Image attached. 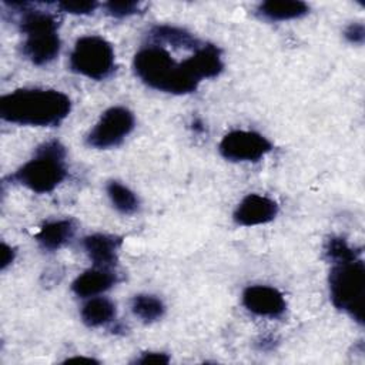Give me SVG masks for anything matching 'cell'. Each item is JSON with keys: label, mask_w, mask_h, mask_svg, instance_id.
<instances>
[{"label": "cell", "mask_w": 365, "mask_h": 365, "mask_svg": "<svg viewBox=\"0 0 365 365\" xmlns=\"http://www.w3.org/2000/svg\"><path fill=\"white\" fill-rule=\"evenodd\" d=\"M66 362H87V364H93V362H96V364H97V361H96V359H93V358H84V356L68 358Z\"/></svg>", "instance_id": "cell-26"}, {"label": "cell", "mask_w": 365, "mask_h": 365, "mask_svg": "<svg viewBox=\"0 0 365 365\" xmlns=\"http://www.w3.org/2000/svg\"><path fill=\"white\" fill-rule=\"evenodd\" d=\"M148 37L155 43V46H163L168 44L175 48H185V50H198L202 43L194 37L191 33L185 31L184 29L175 27V26H168V24H161V26H154Z\"/></svg>", "instance_id": "cell-14"}, {"label": "cell", "mask_w": 365, "mask_h": 365, "mask_svg": "<svg viewBox=\"0 0 365 365\" xmlns=\"http://www.w3.org/2000/svg\"><path fill=\"white\" fill-rule=\"evenodd\" d=\"M134 128V115L125 107H111L103 113L97 124L88 133L86 143L94 148L118 145Z\"/></svg>", "instance_id": "cell-7"}, {"label": "cell", "mask_w": 365, "mask_h": 365, "mask_svg": "<svg viewBox=\"0 0 365 365\" xmlns=\"http://www.w3.org/2000/svg\"><path fill=\"white\" fill-rule=\"evenodd\" d=\"M64 158V145L57 140L47 141L36 150L30 161L10 175V180L37 194L50 192L67 175Z\"/></svg>", "instance_id": "cell-3"}, {"label": "cell", "mask_w": 365, "mask_h": 365, "mask_svg": "<svg viewBox=\"0 0 365 365\" xmlns=\"http://www.w3.org/2000/svg\"><path fill=\"white\" fill-rule=\"evenodd\" d=\"M344 36L352 44H362L365 40V27L362 23H352L345 29Z\"/></svg>", "instance_id": "cell-23"}, {"label": "cell", "mask_w": 365, "mask_h": 365, "mask_svg": "<svg viewBox=\"0 0 365 365\" xmlns=\"http://www.w3.org/2000/svg\"><path fill=\"white\" fill-rule=\"evenodd\" d=\"M115 284V275L111 269L94 268L80 274L71 284V289L77 297L87 298L101 294Z\"/></svg>", "instance_id": "cell-13"}, {"label": "cell", "mask_w": 365, "mask_h": 365, "mask_svg": "<svg viewBox=\"0 0 365 365\" xmlns=\"http://www.w3.org/2000/svg\"><path fill=\"white\" fill-rule=\"evenodd\" d=\"M74 231L76 225L73 220L50 221L40 228L36 238L43 250L56 251L73 238Z\"/></svg>", "instance_id": "cell-15"}, {"label": "cell", "mask_w": 365, "mask_h": 365, "mask_svg": "<svg viewBox=\"0 0 365 365\" xmlns=\"http://www.w3.org/2000/svg\"><path fill=\"white\" fill-rule=\"evenodd\" d=\"M278 214V205L271 198L250 194L247 195L234 211V221L244 227L265 224L272 221Z\"/></svg>", "instance_id": "cell-10"}, {"label": "cell", "mask_w": 365, "mask_h": 365, "mask_svg": "<svg viewBox=\"0 0 365 365\" xmlns=\"http://www.w3.org/2000/svg\"><path fill=\"white\" fill-rule=\"evenodd\" d=\"M121 240L106 234H93L83 238V247L97 268L111 269L117 264V251Z\"/></svg>", "instance_id": "cell-12"}, {"label": "cell", "mask_w": 365, "mask_h": 365, "mask_svg": "<svg viewBox=\"0 0 365 365\" xmlns=\"http://www.w3.org/2000/svg\"><path fill=\"white\" fill-rule=\"evenodd\" d=\"M133 66L138 78L158 91L187 94L198 87V81L185 71L182 63H177L164 47L155 44L137 51Z\"/></svg>", "instance_id": "cell-2"}, {"label": "cell", "mask_w": 365, "mask_h": 365, "mask_svg": "<svg viewBox=\"0 0 365 365\" xmlns=\"http://www.w3.org/2000/svg\"><path fill=\"white\" fill-rule=\"evenodd\" d=\"M137 364H168L170 358L164 352H145L137 361Z\"/></svg>", "instance_id": "cell-24"}, {"label": "cell", "mask_w": 365, "mask_h": 365, "mask_svg": "<svg viewBox=\"0 0 365 365\" xmlns=\"http://www.w3.org/2000/svg\"><path fill=\"white\" fill-rule=\"evenodd\" d=\"M70 68L93 80H103L114 70V50L100 36L80 37L70 54Z\"/></svg>", "instance_id": "cell-6"}, {"label": "cell", "mask_w": 365, "mask_h": 365, "mask_svg": "<svg viewBox=\"0 0 365 365\" xmlns=\"http://www.w3.org/2000/svg\"><path fill=\"white\" fill-rule=\"evenodd\" d=\"M361 251L348 245V242L341 237H331L325 244V257L329 262H345L359 258Z\"/></svg>", "instance_id": "cell-20"}, {"label": "cell", "mask_w": 365, "mask_h": 365, "mask_svg": "<svg viewBox=\"0 0 365 365\" xmlns=\"http://www.w3.org/2000/svg\"><path fill=\"white\" fill-rule=\"evenodd\" d=\"M272 148L271 143L255 131L235 130L224 135L220 153L228 161H258Z\"/></svg>", "instance_id": "cell-8"}, {"label": "cell", "mask_w": 365, "mask_h": 365, "mask_svg": "<svg viewBox=\"0 0 365 365\" xmlns=\"http://www.w3.org/2000/svg\"><path fill=\"white\" fill-rule=\"evenodd\" d=\"M181 63L185 71L198 83L202 78L217 77L224 67L221 60V51L214 44H202L198 50L194 51L191 57L185 58Z\"/></svg>", "instance_id": "cell-11"}, {"label": "cell", "mask_w": 365, "mask_h": 365, "mask_svg": "<svg viewBox=\"0 0 365 365\" xmlns=\"http://www.w3.org/2000/svg\"><path fill=\"white\" fill-rule=\"evenodd\" d=\"M140 6H141L140 1H130V0H118V1L111 0L104 4L107 13L118 19L138 13Z\"/></svg>", "instance_id": "cell-21"}, {"label": "cell", "mask_w": 365, "mask_h": 365, "mask_svg": "<svg viewBox=\"0 0 365 365\" xmlns=\"http://www.w3.org/2000/svg\"><path fill=\"white\" fill-rule=\"evenodd\" d=\"M309 7L298 0H268L258 6V13L271 21H285L299 19L308 13Z\"/></svg>", "instance_id": "cell-16"}, {"label": "cell", "mask_w": 365, "mask_h": 365, "mask_svg": "<svg viewBox=\"0 0 365 365\" xmlns=\"http://www.w3.org/2000/svg\"><path fill=\"white\" fill-rule=\"evenodd\" d=\"M30 4L23 3V16L20 19V30L26 34L23 43V54L36 66H44L53 61L61 47L57 34V19L43 10H29Z\"/></svg>", "instance_id": "cell-5"}, {"label": "cell", "mask_w": 365, "mask_h": 365, "mask_svg": "<svg viewBox=\"0 0 365 365\" xmlns=\"http://www.w3.org/2000/svg\"><path fill=\"white\" fill-rule=\"evenodd\" d=\"M242 304L244 307L261 317H279L284 314L287 304L282 294L268 285H252L245 288L242 292Z\"/></svg>", "instance_id": "cell-9"}, {"label": "cell", "mask_w": 365, "mask_h": 365, "mask_svg": "<svg viewBox=\"0 0 365 365\" xmlns=\"http://www.w3.org/2000/svg\"><path fill=\"white\" fill-rule=\"evenodd\" d=\"M107 194L111 200V204L121 214H133L138 210L137 195L125 185L118 181H110L107 184Z\"/></svg>", "instance_id": "cell-19"}, {"label": "cell", "mask_w": 365, "mask_h": 365, "mask_svg": "<svg viewBox=\"0 0 365 365\" xmlns=\"http://www.w3.org/2000/svg\"><path fill=\"white\" fill-rule=\"evenodd\" d=\"M63 11L71 13V14H90L93 13L98 3L97 1H78V0H73V1H60L57 4Z\"/></svg>", "instance_id": "cell-22"}, {"label": "cell", "mask_w": 365, "mask_h": 365, "mask_svg": "<svg viewBox=\"0 0 365 365\" xmlns=\"http://www.w3.org/2000/svg\"><path fill=\"white\" fill-rule=\"evenodd\" d=\"M329 295L335 308L346 312L358 324L365 321V264L361 258L332 264Z\"/></svg>", "instance_id": "cell-4"}, {"label": "cell", "mask_w": 365, "mask_h": 365, "mask_svg": "<svg viewBox=\"0 0 365 365\" xmlns=\"http://www.w3.org/2000/svg\"><path fill=\"white\" fill-rule=\"evenodd\" d=\"M115 317V305L104 297L91 298L81 308V319L87 327H101Z\"/></svg>", "instance_id": "cell-17"}, {"label": "cell", "mask_w": 365, "mask_h": 365, "mask_svg": "<svg viewBox=\"0 0 365 365\" xmlns=\"http://www.w3.org/2000/svg\"><path fill=\"white\" fill-rule=\"evenodd\" d=\"M131 311L144 322H154L164 315V304L154 295L140 294L131 299Z\"/></svg>", "instance_id": "cell-18"}, {"label": "cell", "mask_w": 365, "mask_h": 365, "mask_svg": "<svg viewBox=\"0 0 365 365\" xmlns=\"http://www.w3.org/2000/svg\"><path fill=\"white\" fill-rule=\"evenodd\" d=\"M70 110V98L53 88H20L0 97V117L20 125H58Z\"/></svg>", "instance_id": "cell-1"}, {"label": "cell", "mask_w": 365, "mask_h": 365, "mask_svg": "<svg viewBox=\"0 0 365 365\" xmlns=\"http://www.w3.org/2000/svg\"><path fill=\"white\" fill-rule=\"evenodd\" d=\"M14 255H16L14 250H13L10 245H7L6 242H1V259H0V268H1V269H6V268H7V265H10V264L13 262Z\"/></svg>", "instance_id": "cell-25"}]
</instances>
